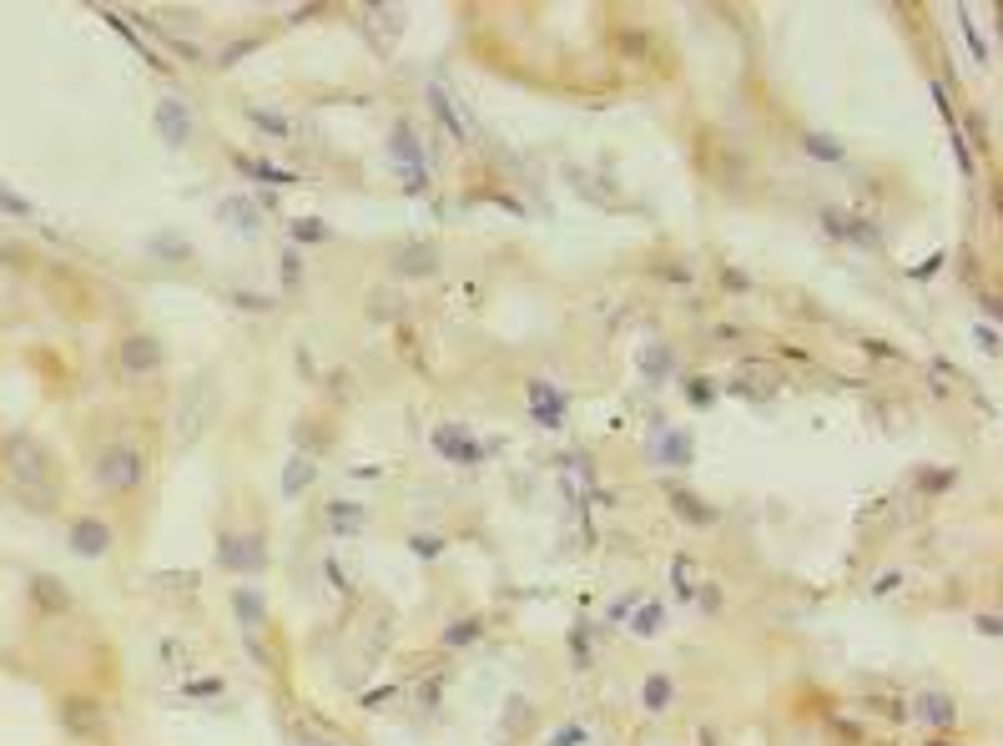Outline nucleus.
Wrapping results in <instances>:
<instances>
[{
    "mask_svg": "<svg viewBox=\"0 0 1003 746\" xmlns=\"http://www.w3.org/2000/svg\"><path fill=\"white\" fill-rule=\"evenodd\" d=\"M631 631H636V636H656V631H661V605H641L636 620H631Z\"/></svg>",
    "mask_w": 1003,
    "mask_h": 746,
    "instance_id": "15",
    "label": "nucleus"
},
{
    "mask_svg": "<svg viewBox=\"0 0 1003 746\" xmlns=\"http://www.w3.org/2000/svg\"><path fill=\"white\" fill-rule=\"evenodd\" d=\"M434 268V247H409L399 253V273H429Z\"/></svg>",
    "mask_w": 1003,
    "mask_h": 746,
    "instance_id": "13",
    "label": "nucleus"
},
{
    "mask_svg": "<svg viewBox=\"0 0 1003 746\" xmlns=\"http://www.w3.org/2000/svg\"><path fill=\"white\" fill-rule=\"evenodd\" d=\"M61 721H66V731H71V736H96V726H101V716H96V701H86V696H71V701L61 706Z\"/></svg>",
    "mask_w": 1003,
    "mask_h": 746,
    "instance_id": "5",
    "label": "nucleus"
},
{
    "mask_svg": "<svg viewBox=\"0 0 1003 746\" xmlns=\"http://www.w3.org/2000/svg\"><path fill=\"white\" fill-rule=\"evenodd\" d=\"M434 444H439V449H444V454H459V459H474V454H479V449H474V444H469V439H459V434H439V439H434Z\"/></svg>",
    "mask_w": 1003,
    "mask_h": 746,
    "instance_id": "16",
    "label": "nucleus"
},
{
    "mask_svg": "<svg viewBox=\"0 0 1003 746\" xmlns=\"http://www.w3.org/2000/svg\"><path fill=\"white\" fill-rule=\"evenodd\" d=\"M6 454L16 459V464H11V474H16L21 484H31V479H41V474H46V449H41L31 434H11V439H6Z\"/></svg>",
    "mask_w": 1003,
    "mask_h": 746,
    "instance_id": "4",
    "label": "nucleus"
},
{
    "mask_svg": "<svg viewBox=\"0 0 1003 746\" xmlns=\"http://www.w3.org/2000/svg\"><path fill=\"white\" fill-rule=\"evenodd\" d=\"M298 237H303V242H323V237H328V227H313V222H303V227H298Z\"/></svg>",
    "mask_w": 1003,
    "mask_h": 746,
    "instance_id": "20",
    "label": "nucleus"
},
{
    "mask_svg": "<svg viewBox=\"0 0 1003 746\" xmlns=\"http://www.w3.org/2000/svg\"><path fill=\"white\" fill-rule=\"evenodd\" d=\"M913 706H918V721H933V726H948V721L958 716V711H953V701H948L943 691H923Z\"/></svg>",
    "mask_w": 1003,
    "mask_h": 746,
    "instance_id": "8",
    "label": "nucleus"
},
{
    "mask_svg": "<svg viewBox=\"0 0 1003 746\" xmlns=\"http://www.w3.org/2000/svg\"><path fill=\"white\" fill-rule=\"evenodd\" d=\"M479 636H484V620L469 615V620H454V626L444 631V646H469V641H479Z\"/></svg>",
    "mask_w": 1003,
    "mask_h": 746,
    "instance_id": "11",
    "label": "nucleus"
},
{
    "mask_svg": "<svg viewBox=\"0 0 1003 746\" xmlns=\"http://www.w3.org/2000/svg\"><path fill=\"white\" fill-rule=\"evenodd\" d=\"M802 147H807L812 157H822V162H837V157H842V152H837L827 137H802Z\"/></svg>",
    "mask_w": 1003,
    "mask_h": 746,
    "instance_id": "17",
    "label": "nucleus"
},
{
    "mask_svg": "<svg viewBox=\"0 0 1003 746\" xmlns=\"http://www.w3.org/2000/svg\"><path fill=\"white\" fill-rule=\"evenodd\" d=\"M928 746H948V741H928Z\"/></svg>",
    "mask_w": 1003,
    "mask_h": 746,
    "instance_id": "22",
    "label": "nucleus"
},
{
    "mask_svg": "<svg viewBox=\"0 0 1003 746\" xmlns=\"http://www.w3.org/2000/svg\"><path fill=\"white\" fill-rule=\"evenodd\" d=\"M142 454L132 449V444H111L106 454H101V464H96V479H101V489H111V494H132L137 484H142Z\"/></svg>",
    "mask_w": 1003,
    "mask_h": 746,
    "instance_id": "1",
    "label": "nucleus"
},
{
    "mask_svg": "<svg viewBox=\"0 0 1003 746\" xmlns=\"http://www.w3.org/2000/svg\"><path fill=\"white\" fill-rule=\"evenodd\" d=\"M580 736H585V731H575V726H570V731H555V736H550V746H565V741H580Z\"/></svg>",
    "mask_w": 1003,
    "mask_h": 746,
    "instance_id": "21",
    "label": "nucleus"
},
{
    "mask_svg": "<svg viewBox=\"0 0 1003 746\" xmlns=\"http://www.w3.org/2000/svg\"><path fill=\"white\" fill-rule=\"evenodd\" d=\"M671 701H676L671 676H646V686H641V706H646V711H666Z\"/></svg>",
    "mask_w": 1003,
    "mask_h": 746,
    "instance_id": "9",
    "label": "nucleus"
},
{
    "mask_svg": "<svg viewBox=\"0 0 1003 746\" xmlns=\"http://www.w3.org/2000/svg\"><path fill=\"white\" fill-rule=\"evenodd\" d=\"M157 127H162V137H167L172 147H182V142L192 137V116H187L177 101H162V111H157Z\"/></svg>",
    "mask_w": 1003,
    "mask_h": 746,
    "instance_id": "7",
    "label": "nucleus"
},
{
    "mask_svg": "<svg viewBox=\"0 0 1003 746\" xmlns=\"http://www.w3.org/2000/svg\"><path fill=\"white\" fill-rule=\"evenodd\" d=\"M530 409H535V419H540L545 429H560V419H565V394H550L545 384H530Z\"/></svg>",
    "mask_w": 1003,
    "mask_h": 746,
    "instance_id": "6",
    "label": "nucleus"
},
{
    "mask_svg": "<svg viewBox=\"0 0 1003 746\" xmlns=\"http://www.w3.org/2000/svg\"><path fill=\"white\" fill-rule=\"evenodd\" d=\"M162 343L152 338V333H137V338H127V343H121L116 348V368L121 373H127V379H142V373H157L162 368Z\"/></svg>",
    "mask_w": 1003,
    "mask_h": 746,
    "instance_id": "2",
    "label": "nucleus"
},
{
    "mask_svg": "<svg viewBox=\"0 0 1003 746\" xmlns=\"http://www.w3.org/2000/svg\"><path fill=\"white\" fill-rule=\"evenodd\" d=\"M237 167H242V172H253V177H263V182H283V187L293 182V172H278L273 162H258V157H237Z\"/></svg>",
    "mask_w": 1003,
    "mask_h": 746,
    "instance_id": "12",
    "label": "nucleus"
},
{
    "mask_svg": "<svg viewBox=\"0 0 1003 746\" xmlns=\"http://www.w3.org/2000/svg\"><path fill=\"white\" fill-rule=\"evenodd\" d=\"M111 545H116V535H111V525H106V520H96V515H81V520L71 525V550H76V555H86V560H101Z\"/></svg>",
    "mask_w": 1003,
    "mask_h": 746,
    "instance_id": "3",
    "label": "nucleus"
},
{
    "mask_svg": "<svg viewBox=\"0 0 1003 746\" xmlns=\"http://www.w3.org/2000/svg\"><path fill=\"white\" fill-rule=\"evenodd\" d=\"M429 96H434V111H439V121H449V132H454V137H469V127H464V121H459V116H454V106H449V96H444V91H439V86H434V91H429Z\"/></svg>",
    "mask_w": 1003,
    "mask_h": 746,
    "instance_id": "14",
    "label": "nucleus"
},
{
    "mask_svg": "<svg viewBox=\"0 0 1003 746\" xmlns=\"http://www.w3.org/2000/svg\"><path fill=\"white\" fill-rule=\"evenodd\" d=\"M232 610L247 620V626H263V595L253 590V585H242V590H232Z\"/></svg>",
    "mask_w": 1003,
    "mask_h": 746,
    "instance_id": "10",
    "label": "nucleus"
},
{
    "mask_svg": "<svg viewBox=\"0 0 1003 746\" xmlns=\"http://www.w3.org/2000/svg\"><path fill=\"white\" fill-rule=\"evenodd\" d=\"M414 550H419L424 560H434V555L444 550V540H434V535H419V540H414Z\"/></svg>",
    "mask_w": 1003,
    "mask_h": 746,
    "instance_id": "19",
    "label": "nucleus"
},
{
    "mask_svg": "<svg viewBox=\"0 0 1003 746\" xmlns=\"http://www.w3.org/2000/svg\"><path fill=\"white\" fill-rule=\"evenodd\" d=\"M222 217H242L237 227H258V222H253L258 212H253V207H247V202H222Z\"/></svg>",
    "mask_w": 1003,
    "mask_h": 746,
    "instance_id": "18",
    "label": "nucleus"
}]
</instances>
